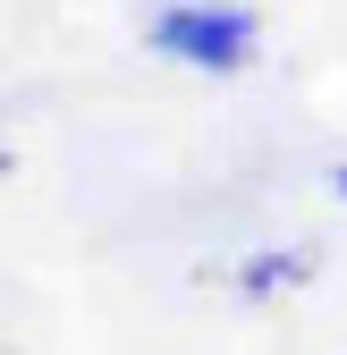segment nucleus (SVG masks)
Returning <instances> with one entry per match:
<instances>
[{
    "label": "nucleus",
    "mask_w": 347,
    "mask_h": 355,
    "mask_svg": "<svg viewBox=\"0 0 347 355\" xmlns=\"http://www.w3.org/2000/svg\"><path fill=\"white\" fill-rule=\"evenodd\" d=\"M322 187H330V203H347V161H330V169H322Z\"/></svg>",
    "instance_id": "3"
},
{
    "label": "nucleus",
    "mask_w": 347,
    "mask_h": 355,
    "mask_svg": "<svg viewBox=\"0 0 347 355\" xmlns=\"http://www.w3.org/2000/svg\"><path fill=\"white\" fill-rule=\"evenodd\" d=\"M9 169H17V153H9V144H0V178H9Z\"/></svg>",
    "instance_id": "4"
},
{
    "label": "nucleus",
    "mask_w": 347,
    "mask_h": 355,
    "mask_svg": "<svg viewBox=\"0 0 347 355\" xmlns=\"http://www.w3.org/2000/svg\"><path fill=\"white\" fill-rule=\"evenodd\" d=\"M221 279H229V296H246V304L296 296V288H314V279H322V245H254V254L229 262Z\"/></svg>",
    "instance_id": "2"
},
{
    "label": "nucleus",
    "mask_w": 347,
    "mask_h": 355,
    "mask_svg": "<svg viewBox=\"0 0 347 355\" xmlns=\"http://www.w3.org/2000/svg\"><path fill=\"white\" fill-rule=\"evenodd\" d=\"M144 51L187 76H246L263 60V9H246V0H153Z\"/></svg>",
    "instance_id": "1"
}]
</instances>
